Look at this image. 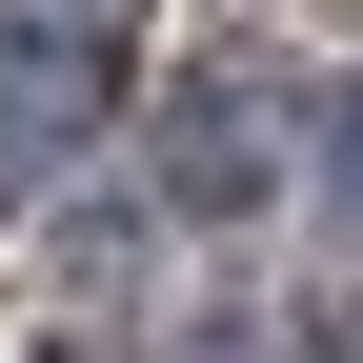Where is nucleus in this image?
<instances>
[{"label":"nucleus","instance_id":"1","mask_svg":"<svg viewBox=\"0 0 363 363\" xmlns=\"http://www.w3.org/2000/svg\"><path fill=\"white\" fill-rule=\"evenodd\" d=\"M162 182H182V202H242V182H262V81H202V101H182V142H162Z\"/></svg>","mask_w":363,"mask_h":363},{"label":"nucleus","instance_id":"2","mask_svg":"<svg viewBox=\"0 0 363 363\" xmlns=\"http://www.w3.org/2000/svg\"><path fill=\"white\" fill-rule=\"evenodd\" d=\"M343 222H363V101H343Z\"/></svg>","mask_w":363,"mask_h":363},{"label":"nucleus","instance_id":"3","mask_svg":"<svg viewBox=\"0 0 363 363\" xmlns=\"http://www.w3.org/2000/svg\"><path fill=\"white\" fill-rule=\"evenodd\" d=\"M343 363H363V323H343Z\"/></svg>","mask_w":363,"mask_h":363}]
</instances>
